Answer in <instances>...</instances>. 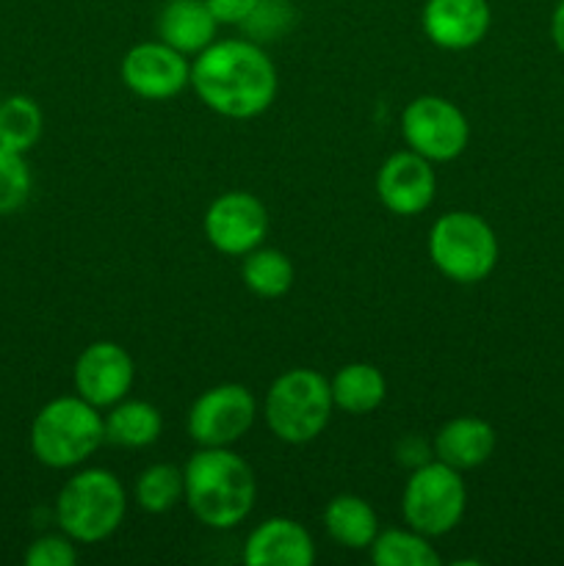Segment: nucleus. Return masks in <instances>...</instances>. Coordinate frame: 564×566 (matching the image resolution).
<instances>
[{
    "mask_svg": "<svg viewBox=\"0 0 564 566\" xmlns=\"http://www.w3.org/2000/svg\"><path fill=\"white\" fill-rule=\"evenodd\" d=\"M77 542L61 531V534H44L33 539L25 551L28 566H75Z\"/></svg>",
    "mask_w": 564,
    "mask_h": 566,
    "instance_id": "27",
    "label": "nucleus"
},
{
    "mask_svg": "<svg viewBox=\"0 0 564 566\" xmlns=\"http://www.w3.org/2000/svg\"><path fill=\"white\" fill-rule=\"evenodd\" d=\"M241 280L249 293L260 298H282L293 287L296 271H293L291 258L280 249L258 247L243 254Z\"/></svg>",
    "mask_w": 564,
    "mask_h": 566,
    "instance_id": "21",
    "label": "nucleus"
},
{
    "mask_svg": "<svg viewBox=\"0 0 564 566\" xmlns=\"http://www.w3.org/2000/svg\"><path fill=\"white\" fill-rule=\"evenodd\" d=\"M254 418H258V401L252 390L236 381H224L205 390L191 403L186 429L199 448H232L249 434Z\"/></svg>",
    "mask_w": 564,
    "mask_h": 566,
    "instance_id": "9",
    "label": "nucleus"
},
{
    "mask_svg": "<svg viewBox=\"0 0 564 566\" xmlns=\"http://www.w3.org/2000/svg\"><path fill=\"white\" fill-rule=\"evenodd\" d=\"M125 88L136 97L160 103L191 86V61L166 42H138L125 53L119 66Z\"/></svg>",
    "mask_w": 564,
    "mask_h": 566,
    "instance_id": "11",
    "label": "nucleus"
},
{
    "mask_svg": "<svg viewBox=\"0 0 564 566\" xmlns=\"http://www.w3.org/2000/svg\"><path fill=\"white\" fill-rule=\"evenodd\" d=\"M31 169L25 155L0 147V216H11L31 197Z\"/></svg>",
    "mask_w": 564,
    "mask_h": 566,
    "instance_id": "25",
    "label": "nucleus"
},
{
    "mask_svg": "<svg viewBox=\"0 0 564 566\" xmlns=\"http://www.w3.org/2000/svg\"><path fill=\"white\" fill-rule=\"evenodd\" d=\"M247 566H313L315 542L302 523L291 517H269L252 528L243 542Z\"/></svg>",
    "mask_w": 564,
    "mask_h": 566,
    "instance_id": "15",
    "label": "nucleus"
},
{
    "mask_svg": "<svg viewBox=\"0 0 564 566\" xmlns=\"http://www.w3.org/2000/svg\"><path fill=\"white\" fill-rule=\"evenodd\" d=\"M42 108L28 94H11L0 99V147L11 153H31L42 138Z\"/></svg>",
    "mask_w": 564,
    "mask_h": 566,
    "instance_id": "22",
    "label": "nucleus"
},
{
    "mask_svg": "<svg viewBox=\"0 0 564 566\" xmlns=\"http://www.w3.org/2000/svg\"><path fill=\"white\" fill-rule=\"evenodd\" d=\"M202 230L216 252L243 258L252 249L263 247L269 235V210L254 193L224 191L205 210Z\"/></svg>",
    "mask_w": 564,
    "mask_h": 566,
    "instance_id": "10",
    "label": "nucleus"
},
{
    "mask_svg": "<svg viewBox=\"0 0 564 566\" xmlns=\"http://www.w3.org/2000/svg\"><path fill=\"white\" fill-rule=\"evenodd\" d=\"M191 86L202 105L224 119H254L280 88L274 61L252 39H216L191 61Z\"/></svg>",
    "mask_w": 564,
    "mask_h": 566,
    "instance_id": "1",
    "label": "nucleus"
},
{
    "mask_svg": "<svg viewBox=\"0 0 564 566\" xmlns=\"http://www.w3.org/2000/svg\"><path fill=\"white\" fill-rule=\"evenodd\" d=\"M426 249H429L431 265L457 285L484 282L495 271L498 254H501L495 230L470 210L442 213L431 224Z\"/></svg>",
    "mask_w": 564,
    "mask_h": 566,
    "instance_id": "6",
    "label": "nucleus"
},
{
    "mask_svg": "<svg viewBox=\"0 0 564 566\" xmlns=\"http://www.w3.org/2000/svg\"><path fill=\"white\" fill-rule=\"evenodd\" d=\"M219 25H243L258 0H205Z\"/></svg>",
    "mask_w": 564,
    "mask_h": 566,
    "instance_id": "28",
    "label": "nucleus"
},
{
    "mask_svg": "<svg viewBox=\"0 0 564 566\" xmlns=\"http://www.w3.org/2000/svg\"><path fill=\"white\" fill-rule=\"evenodd\" d=\"M164 431V418L158 407L138 398H122L119 403L108 409L105 415V442L119 448H149L158 442Z\"/></svg>",
    "mask_w": 564,
    "mask_h": 566,
    "instance_id": "20",
    "label": "nucleus"
},
{
    "mask_svg": "<svg viewBox=\"0 0 564 566\" xmlns=\"http://www.w3.org/2000/svg\"><path fill=\"white\" fill-rule=\"evenodd\" d=\"M133 497H136V506L147 514L171 512L177 503L186 501V475H182V468L169 462L149 464L147 470L138 473Z\"/></svg>",
    "mask_w": 564,
    "mask_h": 566,
    "instance_id": "23",
    "label": "nucleus"
},
{
    "mask_svg": "<svg viewBox=\"0 0 564 566\" xmlns=\"http://www.w3.org/2000/svg\"><path fill=\"white\" fill-rule=\"evenodd\" d=\"M136 365L133 357L114 340H97L83 348L72 368V385L75 392L97 409H111L127 398Z\"/></svg>",
    "mask_w": 564,
    "mask_h": 566,
    "instance_id": "12",
    "label": "nucleus"
},
{
    "mask_svg": "<svg viewBox=\"0 0 564 566\" xmlns=\"http://www.w3.org/2000/svg\"><path fill=\"white\" fill-rule=\"evenodd\" d=\"M186 506L213 531H230L252 514L258 479L232 448H199L182 468Z\"/></svg>",
    "mask_w": 564,
    "mask_h": 566,
    "instance_id": "2",
    "label": "nucleus"
},
{
    "mask_svg": "<svg viewBox=\"0 0 564 566\" xmlns=\"http://www.w3.org/2000/svg\"><path fill=\"white\" fill-rule=\"evenodd\" d=\"M216 17L205 0H166L158 14V39L182 55H199L216 42Z\"/></svg>",
    "mask_w": 564,
    "mask_h": 566,
    "instance_id": "17",
    "label": "nucleus"
},
{
    "mask_svg": "<svg viewBox=\"0 0 564 566\" xmlns=\"http://www.w3.org/2000/svg\"><path fill=\"white\" fill-rule=\"evenodd\" d=\"M551 36H553V44H556L558 53L564 55V0H558V6H556V9H553Z\"/></svg>",
    "mask_w": 564,
    "mask_h": 566,
    "instance_id": "30",
    "label": "nucleus"
},
{
    "mask_svg": "<svg viewBox=\"0 0 564 566\" xmlns=\"http://www.w3.org/2000/svg\"><path fill=\"white\" fill-rule=\"evenodd\" d=\"M332 401L341 412L363 418L376 412L387 398V379L376 365L348 363L330 379Z\"/></svg>",
    "mask_w": 564,
    "mask_h": 566,
    "instance_id": "18",
    "label": "nucleus"
},
{
    "mask_svg": "<svg viewBox=\"0 0 564 566\" xmlns=\"http://www.w3.org/2000/svg\"><path fill=\"white\" fill-rule=\"evenodd\" d=\"M335 401L324 374L313 368H291L265 390L263 418L271 434L288 446H307L330 426Z\"/></svg>",
    "mask_w": 564,
    "mask_h": 566,
    "instance_id": "4",
    "label": "nucleus"
},
{
    "mask_svg": "<svg viewBox=\"0 0 564 566\" xmlns=\"http://www.w3.org/2000/svg\"><path fill=\"white\" fill-rule=\"evenodd\" d=\"M368 551L376 566H440V553L431 547L429 536L412 528L382 531Z\"/></svg>",
    "mask_w": 564,
    "mask_h": 566,
    "instance_id": "24",
    "label": "nucleus"
},
{
    "mask_svg": "<svg viewBox=\"0 0 564 566\" xmlns=\"http://www.w3.org/2000/svg\"><path fill=\"white\" fill-rule=\"evenodd\" d=\"M127 514V492L111 470H77L55 497L59 528L77 545H97L116 534Z\"/></svg>",
    "mask_w": 564,
    "mask_h": 566,
    "instance_id": "5",
    "label": "nucleus"
},
{
    "mask_svg": "<svg viewBox=\"0 0 564 566\" xmlns=\"http://www.w3.org/2000/svg\"><path fill=\"white\" fill-rule=\"evenodd\" d=\"M401 136L412 153L431 164H448L468 147L470 125L457 103L437 94H420L401 111Z\"/></svg>",
    "mask_w": 564,
    "mask_h": 566,
    "instance_id": "8",
    "label": "nucleus"
},
{
    "mask_svg": "<svg viewBox=\"0 0 564 566\" xmlns=\"http://www.w3.org/2000/svg\"><path fill=\"white\" fill-rule=\"evenodd\" d=\"M464 509H468V486L459 470L431 459L409 473L401 492V514L412 531L429 539L451 534L462 523Z\"/></svg>",
    "mask_w": 564,
    "mask_h": 566,
    "instance_id": "7",
    "label": "nucleus"
},
{
    "mask_svg": "<svg viewBox=\"0 0 564 566\" xmlns=\"http://www.w3.org/2000/svg\"><path fill=\"white\" fill-rule=\"evenodd\" d=\"M492 11L487 0H426L420 25L440 50H470L484 42Z\"/></svg>",
    "mask_w": 564,
    "mask_h": 566,
    "instance_id": "14",
    "label": "nucleus"
},
{
    "mask_svg": "<svg viewBox=\"0 0 564 566\" xmlns=\"http://www.w3.org/2000/svg\"><path fill=\"white\" fill-rule=\"evenodd\" d=\"M31 453L50 470H72L100 451L105 442L103 409L81 396H61L44 403L31 423Z\"/></svg>",
    "mask_w": 564,
    "mask_h": 566,
    "instance_id": "3",
    "label": "nucleus"
},
{
    "mask_svg": "<svg viewBox=\"0 0 564 566\" xmlns=\"http://www.w3.org/2000/svg\"><path fill=\"white\" fill-rule=\"evenodd\" d=\"M324 528L335 545L346 551H368L379 534V520L359 495H337L324 509Z\"/></svg>",
    "mask_w": 564,
    "mask_h": 566,
    "instance_id": "19",
    "label": "nucleus"
},
{
    "mask_svg": "<svg viewBox=\"0 0 564 566\" xmlns=\"http://www.w3.org/2000/svg\"><path fill=\"white\" fill-rule=\"evenodd\" d=\"M376 193L379 202L390 210L393 216H420L431 208L437 197V175L435 164L424 155L404 149L393 153L376 175Z\"/></svg>",
    "mask_w": 564,
    "mask_h": 566,
    "instance_id": "13",
    "label": "nucleus"
},
{
    "mask_svg": "<svg viewBox=\"0 0 564 566\" xmlns=\"http://www.w3.org/2000/svg\"><path fill=\"white\" fill-rule=\"evenodd\" d=\"M396 457H398V462L407 464L409 470H415V468H420V464H426L435 459V448L426 446L420 437H404V440L396 446Z\"/></svg>",
    "mask_w": 564,
    "mask_h": 566,
    "instance_id": "29",
    "label": "nucleus"
},
{
    "mask_svg": "<svg viewBox=\"0 0 564 566\" xmlns=\"http://www.w3.org/2000/svg\"><path fill=\"white\" fill-rule=\"evenodd\" d=\"M495 429L481 418H453L440 426L431 440L437 462L453 470H476L495 451Z\"/></svg>",
    "mask_w": 564,
    "mask_h": 566,
    "instance_id": "16",
    "label": "nucleus"
},
{
    "mask_svg": "<svg viewBox=\"0 0 564 566\" xmlns=\"http://www.w3.org/2000/svg\"><path fill=\"white\" fill-rule=\"evenodd\" d=\"M293 20H296V9L291 6V0H258L254 11L241 28L252 42L265 44L285 36L293 28Z\"/></svg>",
    "mask_w": 564,
    "mask_h": 566,
    "instance_id": "26",
    "label": "nucleus"
}]
</instances>
